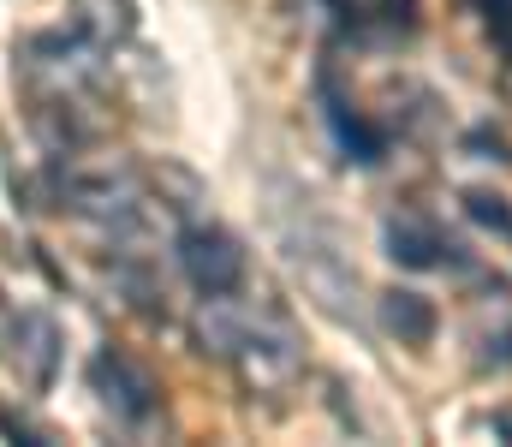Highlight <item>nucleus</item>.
Here are the masks:
<instances>
[{"label":"nucleus","instance_id":"1","mask_svg":"<svg viewBox=\"0 0 512 447\" xmlns=\"http://www.w3.org/2000/svg\"><path fill=\"white\" fill-rule=\"evenodd\" d=\"M54 191H60V203L72 215L120 227L131 209L143 203V173L131 167L126 155H66L60 173H54Z\"/></svg>","mask_w":512,"mask_h":447},{"label":"nucleus","instance_id":"2","mask_svg":"<svg viewBox=\"0 0 512 447\" xmlns=\"http://www.w3.org/2000/svg\"><path fill=\"white\" fill-rule=\"evenodd\" d=\"M298 334H292V322L280 316V310H256L251 328L239 334V346H233V370H239V382L251 388V394H286L292 382H298Z\"/></svg>","mask_w":512,"mask_h":447},{"label":"nucleus","instance_id":"3","mask_svg":"<svg viewBox=\"0 0 512 447\" xmlns=\"http://www.w3.org/2000/svg\"><path fill=\"white\" fill-rule=\"evenodd\" d=\"M24 72L48 90L54 108H78L84 90H90L96 72H102V48L84 42L78 30H48V36H36V42L24 48Z\"/></svg>","mask_w":512,"mask_h":447},{"label":"nucleus","instance_id":"4","mask_svg":"<svg viewBox=\"0 0 512 447\" xmlns=\"http://www.w3.org/2000/svg\"><path fill=\"white\" fill-rule=\"evenodd\" d=\"M179 269L197 293H239L245 281V245L221 227V221H191L179 233Z\"/></svg>","mask_w":512,"mask_h":447},{"label":"nucleus","instance_id":"5","mask_svg":"<svg viewBox=\"0 0 512 447\" xmlns=\"http://www.w3.org/2000/svg\"><path fill=\"white\" fill-rule=\"evenodd\" d=\"M90 382H96L102 406H108L120 424H149V418L161 412V382H155L137 358H126V352H96Z\"/></svg>","mask_w":512,"mask_h":447},{"label":"nucleus","instance_id":"6","mask_svg":"<svg viewBox=\"0 0 512 447\" xmlns=\"http://www.w3.org/2000/svg\"><path fill=\"white\" fill-rule=\"evenodd\" d=\"M54 364H60V328L42 310H18L12 316V370H18V382L42 394L54 382Z\"/></svg>","mask_w":512,"mask_h":447},{"label":"nucleus","instance_id":"7","mask_svg":"<svg viewBox=\"0 0 512 447\" xmlns=\"http://www.w3.org/2000/svg\"><path fill=\"white\" fill-rule=\"evenodd\" d=\"M382 245H387V257H393L399 269H435L441 251H453V245L435 233V221H423V215H387Z\"/></svg>","mask_w":512,"mask_h":447},{"label":"nucleus","instance_id":"8","mask_svg":"<svg viewBox=\"0 0 512 447\" xmlns=\"http://www.w3.org/2000/svg\"><path fill=\"white\" fill-rule=\"evenodd\" d=\"M251 304H239L233 293H209L203 298V310H197V322H191V334H197V346L203 352H215V358H233V346H239V334L251 328Z\"/></svg>","mask_w":512,"mask_h":447},{"label":"nucleus","instance_id":"9","mask_svg":"<svg viewBox=\"0 0 512 447\" xmlns=\"http://www.w3.org/2000/svg\"><path fill=\"white\" fill-rule=\"evenodd\" d=\"M72 30L84 42H96L102 54H114L137 30V6L131 0H72Z\"/></svg>","mask_w":512,"mask_h":447},{"label":"nucleus","instance_id":"10","mask_svg":"<svg viewBox=\"0 0 512 447\" xmlns=\"http://www.w3.org/2000/svg\"><path fill=\"white\" fill-rule=\"evenodd\" d=\"M382 328L399 346H429L435 340V304L423 293H382Z\"/></svg>","mask_w":512,"mask_h":447},{"label":"nucleus","instance_id":"11","mask_svg":"<svg viewBox=\"0 0 512 447\" xmlns=\"http://www.w3.org/2000/svg\"><path fill=\"white\" fill-rule=\"evenodd\" d=\"M322 108H328V126L352 161H382V132H370L364 114H352V102L334 90V78H322Z\"/></svg>","mask_w":512,"mask_h":447},{"label":"nucleus","instance_id":"12","mask_svg":"<svg viewBox=\"0 0 512 447\" xmlns=\"http://www.w3.org/2000/svg\"><path fill=\"white\" fill-rule=\"evenodd\" d=\"M495 322L501 328H477V364L483 370H512V310L507 304H495Z\"/></svg>","mask_w":512,"mask_h":447},{"label":"nucleus","instance_id":"13","mask_svg":"<svg viewBox=\"0 0 512 447\" xmlns=\"http://www.w3.org/2000/svg\"><path fill=\"white\" fill-rule=\"evenodd\" d=\"M364 18H382V24H393V30H405L411 24V12H417V0H352Z\"/></svg>","mask_w":512,"mask_h":447},{"label":"nucleus","instance_id":"14","mask_svg":"<svg viewBox=\"0 0 512 447\" xmlns=\"http://www.w3.org/2000/svg\"><path fill=\"white\" fill-rule=\"evenodd\" d=\"M465 203H471V215H477V221H489V227H501V233H512V209L501 203V197H489V191H471Z\"/></svg>","mask_w":512,"mask_h":447},{"label":"nucleus","instance_id":"15","mask_svg":"<svg viewBox=\"0 0 512 447\" xmlns=\"http://www.w3.org/2000/svg\"><path fill=\"white\" fill-rule=\"evenodd\" d=\"M501 24V48L512 54V0H489V30Z\"/></svg>","mask_w":512,"mask_h":447}]
</instances>
